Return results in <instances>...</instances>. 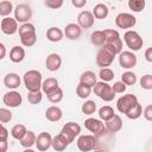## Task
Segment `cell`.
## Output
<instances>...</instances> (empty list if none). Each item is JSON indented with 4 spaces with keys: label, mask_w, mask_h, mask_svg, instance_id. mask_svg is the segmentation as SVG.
Instances as JSON below:
<instances>
[{
    "label": "cell",
    "mask_w": 152,
    "mask_h": 152,
    "mask_svg": "<svg viewBox=\"0 0 152 152\" xmlns=\"http://www.w3.org/2000/svg\"><path fill=\"white\" fill-rule=\"evenodd\" d=\"M23 81H24V86H25V88L27 89L28 93L40 91L42 83H43V76H42L40 71H38L36 69L26 71L24 74Z\"/></svg>",
    "instance_id": "cell-1"
},
{
    "label": "cell",
    "mask_w": 152,
    "mask_h": 152,
    "mask_svg": "<svg viewBox=\"0 0 152 152\" xmlns=\"http://www.w3.org/2000/svg\"><path fill=\"white\" fill-rule=\"evenodd\" d=\"M20 42L24 46L30 48L33 46L37 42V34H36V27L31 23H25L21 24V26L18 28Z\"/></svg>",
    "instance_id": "cell-2"
},
{
    "label": "cell",
    "mask_w": 152,
    "mask_h": 152,
    "mask_svg": "<svg viewBox=\"0 0 152 152\" xmlns=\"http://www.w3.org/2000/svg\"><path fill=\"white\" fill-rule=\"evenodd\" d=\"M124 40L127 45V48L132 51H139L142 48V38L140 37V34L137 31L133 30H128L125 32L124 34Z\"/></svg>",
    "instance_id": "cell-3"
},
{
    "label": "cell",
    "mask_w": 152,
    "mask_h": 152,
    "mask_svg": "<svg viewBox=\"0 0 152 152\" xmlns=\"http://www.w3.org/2000/svg\"><path fill=\"white\" fill-rule=\"evenodd\" d=\"M80 133H81V126L77 122H72V121L66 122L63 126L62 131L59 132V134L69 142V145L75 140L77 135H80Z\"/></svg>",
    "instance_id": "cell-4"
},
{
    "label": "cell",
    "mask_w": 152,
    "mask_h": 152,
    "mask_svg": "<svg viewBox=\"0 0 152 152\" xmlns=\"http://www.w3.org/2000/svg\"><path fill=\"white\" fill-rule=\"evenodd\" d=\"M138 102H139V101H138V99H137L135 95H133V94H126V95L121 96V97L116 101V108H118V110H119L120 113L126 114V113H128Z\"/></svg>",
    "instance_id": "cell-5"
},
{
    "label": "cell",
    "mask_w": 152,
    "mask_h": 152,
    "mask_svg": "<svg viewBox=\"0 0 152 152\" xmlns=\"http://www.w3.org/2000/svg\"><path fill=\"white\" fill-rule=\"evenodd\" d=\"M32 17V10L26 4H19L14 10V19L17 23H28V20Z\"/></svg>",
    "instance_id": "cell-6"
},
{
    "label": "cell",
    "mask_w": 152,
    "mask_h": 152,
    "mask_svg": "<svg viewBox=\"0 0 152 152\" xmlns=\"http://www.w3.org/2000/svg\"><path fill=\"white\" fill-rule=\"evenodd\" d=\"M114 57H115V55L113 52H110L108 49H106L104 46H102L97 51V55H96V64L100 68H108L113 63Z\"/></svg>",
    "instance_id": "cell-7"
},
{
    "label": "cell",
    "mask_w": 152,
    "mask_h": 152,
    "mask_svg": "<svg viewBox=\"0 0 152 152\" xmlns=\"http://www.w3.org/2000/svg\"><path fill=\"white\" fill-rule=\"evenodd\" d=\"M115 24L119 28H124V30H127V28H131L133 27L135 24H137V19L133 14H129V13H119L116 17H115Z\"/></svg>",
    "instance_id": "cell-8"
},
{
    "label": "cell",
    "mask_w": 152,
    "mask_h": 152,
    "mask_svg": "<svg viewBox=\"0 0 152 152\" xmlns=\"http://www.w3.org/2000/svg\"><path fill=\"white\" fill-rule=\"evenodd\" d=\"M77 147L80 151L82 152H89L91 150L95 148L96 146V138L94 135H90V134H83V135H80L77 141Z\"/></svg>",
    "instance_id": "cell-9"
},
{
    "label": "cell",
    "mask_w": 152,
    "mask_h": 152,
    "mask_svg": "<svg viewBox=\"0 0 152 152\" xmlns=\"http://www.w3.org/2000/svg\"><path fill=\"white\" fill-rule=\"evenodd\" d=\"M2 101H4V104L10 107V108H17L23 102V97L20 95L19 91L17 90H10L7 91L4 97H2Z\"/></svg>",
    "instance_id": "cell-10"
},
{
    "label": "cell",
    "mask_w": 152,
    "mask_h": 152,
    "mask_svg": "<svg viewBox=\"0 0 152 152\" xmlns=\"http://www.w3.org/2000/svg\"><path fill=\"white\" fill-rule=\"evenodd\" d=\"M84 127L89 132L94 133L95 135L102 134L104 132V129H106L103 122L101 120H99V119H95V118H88V119H86L84 120Z\"/></svg>",
    "instance_id": "cell-11"
},
{
    "label": "cell",
    "mask_w": 152,
    "mask_h": 152,
    "mask_svg": "<svg viewBox=\"0 0 152 152\" xmlns=\"http://www.w3.org/2000/svg\"><path fill=\"white\" fill-rule=\"evenodd\" d=\"M119 63L124 69H131L137 64V56L132 51H121L119 53Z\"/></svg>",
    "instance_id": "cell-12"
},
{
    "label": "cell",
    "mask_w": 152,
    "mask_h": 152,
    "mask_svg": "<svg viewBox=\"0 0 152 152\" xmlns=\"http://www.w3.org/2000/svg\"><path fill=\"white\" fill-rule=\"evenodd\" d=\"M51 142H52V137L50 133L48 132H42L36 137V142L34 145L37 146L38 151L44 152L48 151L51 147Z\"/></svg>",
    "instance_id": "cell-13"
},
{
    "label": "cell",
    "mask_w": 152,
    "mask_h": 152,
    "mask_svg": "<svg viewBox=\"0 0 152 152\" xmlns=\"http://www.w3.org/2000/svg\"><path fill=\"white\" fill-rule=\"evenodd\" d=\"M94 21L95 18L89 11H82L77 17V25L81 28H90L94 25Z\"/></svg>",
    "instance_id": "cell-14"
},
{
    "label": "cell",
    "mask_w": 152,
    "mask_h": 152,
    "mask_svg": "<svg viewBox=\"0 0 152 152\" xmlns=\"http://www.w3.org/2000/svg\"><path fill=\"white\" fill-rule=\"evenodd\" d=\"M1 31L5 33V34H14L17 31H18V23L15 21L14 18H11V17H6L1 20Z\"/></svg>",
    "instance_id": "cell-15"
},
{
    "label": "cell",
    "mask_w": 152,
    "mask_h": 152,
    "mask_svg": "<svg viewBox=\"0 0 152 152\" xmlns=\"http://www.w3.org/2000/svg\"><path fill=\"white\" fill-rule=\"evenodd\" d=\"M45 65H46V69L49 71H57L61 65H62V58L58 53H50L46 57V61H45Z\"/></svg>",
    "instance_id": "cell-16"
},
{
    "label": "cell",
    "mask_w": 152,
    "mask_h": 152,
    "mask_svg": "<svg viewBox=\"0 0 152 152\" xmlns=\"http://www.w3.org/2000/svg\"><path fill=\"white\" fill-rule=\"evenodd\" d=\"M20 83H21V78H20V76H19L18 74H15V72H8V74H6L5 77H4V84H5V87L8 88V89L14 90V89H17V88L20 86Z\"/></svg>",
    "instance_id": "cell-17"
},
{
    "label": "cell",
    "mask_w": 152,
    "mask_h": 152,
    "mask_svg": "<svg viewBox=\"0 0 152 152\" xmlns=\"http://www.w3.org/2000/svg\"><path fill=\"white\" fill-rule=\"evenodd\" d=\"M64 34L66 36V38L71 39V40H75V39H78L82 34V28L75 24V23H70L68 24L65 27H64Z\"/></svg>",
    "instance_id": "cell-18"
},
{
    "label": "cell",
    "mask_w": 152,
    "mask_h": 152,
    "mask_svg": "<svg viewBox=\"0 0 152 152\" xmlns=\"http://www.w3.org/2000/svg\"><path fill=\"white\" fill-rule=\"evenodd\" d=\"M109 133H116L122 128V120L121 118L115 114L112 119H109L108 121H106V127H104Z\"/></svg>",
    "instance_id": "cell-19"
},
{
    "label": "cell",
    "mask_w": 152,
    "mask_h": 152,
    "mask_svg": "<svg viewBox=\"0 0 152 152\" xmlns=\"http://www.w3.org/2000/svg\"><path fill=\"white\" fill-rule=\"evenodd\" d=\"M63 116V112L59 107L57 106H50L48 107L46 112H45V118L46 120L51 121V122H56V121H59Z\"/></svg>",
    "instance_id": "cell-20"
},
{
    "label": "cell",
    "mask_w": 152,
    "mask_h": 152,
    "mask_svg": "<svg viewBox=\"0 0 152 152\" xmlns=\"http://www.w3.org/2000/svg\"><path fill=\"white\" fill-rule=\"evenodd\" d=\"M57 88H58V81L55 77H48L42 83V93H44L45 95L53 93Z\"/></svg>",
    "instance_id": "cell-21"
},
{
    "label": "cell",
    "mask_w": 152,
    "mask_h": 152,
    "mask_svg": "<svg viewBox=\"0 0 152 152\" xmlns=\"http://www.w3.org/2000/svg\"><path fill=\"white\" fill-rule=\"evenodd\" d=\"M25 58V50L24 48L19 46V45H15L11 49L10 51V59L13 62V63H20L23 62Z\"/></svg>",
    "instance_id": "cell-22"
},
{
    "label": "cell",
    "mask_w": 152,
    "mask_h": 152,
    "mask_svg": "<svg viewBox=\"0 0 152 152\" xmlns=\"http://www.w3.org/2000/svg\"><path fill=\"white\" fill-rule=\"evenodd\" d=\"M51 146H52V148H53L56 152H62V151H64V150L69 146V142L58 133L56 137L52 138Z\"/></svg>",
    "instance_id": "cell-23"
},
{
    "label": "cell",
    "mask_w": 152,
    "mask_h": 152,
    "mask_svg": "<svg viewBox=\"0 0 152 152\" xmlns=\"http://www.w3.org/2000/svg\"><path fill=\"white\" fill-rule=\"evenodd\" d=\"M108 12H109V10H108L107 5H104L102 2H99L94 6L91 13H93L94 18H96V19H104V18H107Z\"/></svg>",
    "instance_id": "cell-24"
},
{
    "label": "cell",
    "mask_w": 152,
    "mask_h": 152,
    "mask_svg": "<svg viewBox=\"0 0 152 152\" xmlns=\"http://www.w3.org/2000/svg\"><path fill=\"white\" fill-rule=\"evenodd\" d=\"M46 38H48L50 42H53V43L61 42L62 38H63V32H62L61 28L52 26V27L48 28V31H46Z\"/></svg>",
    "instance_id": "cell-25"
},
{
    "label": "cell",
    "mask_w": 152,
    "mask_h": 152,
    "mask_svg": "<svg viewBox=\"0 0 152 152\" xmlns=\"http://www.w3.org/2000/svg\"><path fill=\"white\" fill-rule=\"evenodd\" d=\"M96 75L93 72V71H84L81 76H80V83H83V84H87L89 86L90 88L94 87V84L96 83Z\"/></svg>",
    "instance_id": "cell-26"
},
{
    "label": "cell",
    "mask_w": 152,
    "mask_h": 152,
    "mask_svg": "<svg viewBox=\"0 0 152 152\" xmlns=\"http://www.w3.org/2000/svg\"><path fill=\"white\" fill-rule=\"evenodd\" d=\"M90 40L93 43V45L95 46H103L104 43H106V37H104V33L103 31H94L91 34H90Z\"/></svg>",
    "instance_id": "cell-27"
},
{
    "label": "cell",
    "mask_w": 152,
    "mask_h": 152,
    "mask_svg": "<svg viewBox=\"0 0 152 152\" xmlns=\"http://www.w3.org/2000/svg\"><path fill=\"white\" fill-rule=\"evenodd\" d=\"M36 137L37 135L34 134V132L27 131L26 134H25V137L21 140H19L20 141V145L23 147H25V148H31V146H33L34 142H36Z\"/></svg>",
    "instance_id": "cell-28"
},
{
    "label": "cell",
    "mask_w": 152,
    "mask_h": 152,
    "mask_svg": "<svg viewBox=\"0 0 152 152\" xmlns=\"http://www.w3.org/2000/svg\"><path fill=\"white\" fill-rule=\"evenodd\" d=\"M26 132H27L26 127H25L24 125H21V124H18V125H15V126L12 127V129H11V135H12L14 139H17V140H21V139L25 137Z\"/></svg>",
    "instance_id": "cell-29"
},
{
    "label": "cell",
    "mask_w": 152,
    "mask_h": 152,
    "mask_svg": "<svg viewBox=\"0 0 152 152\" xmlns=\"http://www.w3.org/2000/svg\"><path fill=\"white\" fill-rule=\"evenodd\" d=\"M115 115L114 113V109L110 107V106H103L99 109V116L101 120L103 121H108L109 119H112L113 116Z\"/></svg>",
    "instance_id": "cell-30"
},
{
    "label": "cell",
    "mask_w": 152,
    "mask_h": 152,
    "mask_svg": "<svg viewBox=\"0 0 152 152\" xmlns=\"http://www.w3.org/2000/svg\"><path fill=\"white\" fill-rule=\"evenodd\" d=\"M76 94L80 99H87L90 96L91 94V88L87 84L83 83H78V86L76 87Z\"/></svg>",
    "instance_id": "cell-31"
},
{
    "label": "cell",
    "mask_w": 152,
    "mask_h": 152,
    "mask_svg": "<svg viewBox=\"0 0 152 152\" xmlns=\"http://www.w3.org/2000/svg\"><path fill=\"white\" fill-rule=\"evenodd\" d=\"M81 110H82V113L86 114V115H93V114L95 113V110H96V103H95L94 101H91V100H87V101L82 104Z\"/></svg>",
    "instance_id": "cell-32"
},
{
    "label": "cell",
    "mask_w": 152,
    "mask_h": 152,
    "mask_svg": "<svg viewBox=\"0 0 152 152\" xmlns=\"http://www.w3.org/2000/svg\"><path fill=\"white\" fill-rule=\"evenodd\" d=\"M99 77L101 78L102 82H109L114 78V71L109 68H101L100 72H99Z\"/></svg>",
    "instance_id": "cell-33"
},
{
    "label": "cell",
    "mask_w": 152,
    "mask_h": 152,
    "mask_svg": "<svg viewBox=\"0 0 152 152\" xmlns=\"http://www.w3.org/2000/svg\"><path fill=\"white\" fill-rule=\"evenodd\" d=\"M121 82L126 86H133L137 82V76L132 71H126L121 75Z\"/></svg>",
    "instance_id": "cell-34"
},
{
    "label": "cell",
    "mask_w": 152,
    "mask_h": 152,
    "mask_svg": "<svg viewBox=\"0 0 152 152\" xmlns=\"http://www.w3.org/2000/svg\"><path fill=\"white\" fill-rule=\"evenodd\" d=\"M100 99H102L103 101H106V102H109V101H112V100H114V97H115V93L113 91V89H112V87L109 86V84H107L106 87H104V89L102 90V93L100 94V96H99Z\"/></svg>",
    "instance_id": "cell-35"
},
{
    "label": "cell",
    "mask_w": 152,
    "mask_h": 152,
    "mask_svg": "<svg viewBox=\"0 0 152 152\" xmlns=\"http://www.w3.org/2000/svg\"><path fill=\"white\" fill-rule=\"evenodd\" d=\"M63 90H62V88H57L53 93H51V94H49V95H46V97H48V100L51 102V103H58V102H61L62 100H63Z\"/></svg>",
    "instance_id": "cell-36"
},
{
    "label": "cell",
    "mask_w": 152,
    "mask_h": 152,
    "mask_svg": "<svg viewBox=\"0 0 152 152\" xmlns=\"http://www.w3.org/2000/svg\"><path fill=\"white\" fill-rule=\"evenodd\" d=\"M141 114H142V107H141V104L138 102L128 113H126L125 115L128 118V119H132V120H135V119H138V118H140L141 116Z\"/></svg>",
    "instance_id": "cell-37"
},
{
    "label": "cell",
    "mask_w": 152,
    "mask_h": 152,
    "mask_svg": "<svg viewBox=\"0 0 152 152\" xmlns=\"http://www.w3.org/2000/svg\"><path fill=\"white\" fill-rule=\"evenodd\" d=\"M128 7L131 11L139 13L145 8V1L144 0H129L128 1Z\"/></svg>",
    "instance_id": "cell-38"
},
{
    "label": "cell",
    "mask_w": 152,
    "mask_h": 152,
    "mask_svg": "<svg viewBox=\"0 0 152 152\" xmlns=\"http://www.w3.org/2000/svg\"><path fill=\"white\" fill-rule=\"evenodd\" d=\"M12 11H13V5H12L11 1L5 0V1H1L0 2V15H2V17L6 18L7 15L11 14Z\"/></svg>",
    "instance_id": "cell-39"
},
{
    "label": "cell",
    "mask_w": 152,
    "mask_h": 152,
    "mask_svg": "<svg viewBox=\"0 0 152 152\" xmlns=\"http://www.w3.org/2000/svg\"><path fill=\"white\" fill-rule=\"evenodd\" d=\"M103 33H104V37H106V43L108 42H113V40H116L120 38V34L116 30H113V28H106L103 30Z\"/></svg>",
    "instance_id": "cell-40"
},
{
    "label": "cell",
    "mask_w": 152,
    "mask_h": 152,
    "mask_svg": "<svg viewBox=\"0 0 152 152\" xmlns=\"http://www.w3.org/2000/svg\"><path fill=\"white\" fill-rule=\"evenodd\" d=\"M43 99V93L42 91H33L27 94V101L31 104H38Z\"/></svg>",
    "instance_id": "cell-41"
},
{
    "label": "cell",
    "mask_w": 152,
    "mask_h": 152,
    "mask_svg": "<svg viewBox=\"0 0 152 152\" xmlns=\"http://www.w3.org/2000/svg\"><path fill=\"white\" fill-rule=\"evenodd\" d=\"M140 87H141L142 89L151 90V89H152V75H150V74L144 75V76L140 78Z\"/></svg>",
    "instance_id": "cell-42"
},
{
    "label": "cell",
    "mask_w": 152,
    "mask_h": 152,
    "mask_svg": "<svg viewBox=\"0 0 152 152\" xmlns=\"http://www.w3.org/2000/svg\"><path fill=\"white\" fill-rule=\"evenodd\" d=\"M12 120V113L7 108H0V122L7 124Z\"/></svg>",
    "instance_id": "cell-43"
},
{
    "label": "cell",
    "mask_w": 152,
    "mask_h": 152,
    "mask_svg": "<svg viewBox=\"0 0 152 152\" xmlns=\"http://www.w3.org/2000/svg\"><path fill=\"white\" fill-rule=\"evenodd\" d=\"M110 87H112V89L115 94H121V93H125V90H126V84H124L121 81L114 82V84L110 86Z\"/></svg>",
    "instance_id": "cell-44"
},
{
    "label": "cell",
    "mask_w": 152,
    "mask_h": 152,
    "mask_svg": "<svg viewBox=\"0 0 152 152\" xmlns=\"http://www.w3.org/2000/svg\"><path fill=\"white\" fill-rule=\"evenodd\" d=\"M44 5L52 10H57L63 5V0H45Z\"/></svg>",
    "instance_id": "cell-45"
},
{
    "label": "cell",
    "mask_w": 152,
    "mask_h": 152,
    "mask_svg": "<svg viewBox=\"0 0 152 152\" xmlns=\"http://www.w3.org/2000/svg\"><path fill=\"white\" fill-rule=\"evenodd\" d=\"M142 115L147 121H152V104H148V106L145 107V109L142 112Z\"/></svg>",
    "instance_id": "cell-46"
},
{
    "label": "cell",
    "mask_w": 152,
    "mask_h": 152,
    "mask_svg": "<svg viewBox=\"0 0 152 152\" xmlns=\"http://www.w3.org/2000/svg\"><path fill=\"white\" fill-rule=\"evenodd\" d=\"M8 138V131L7 128L0 122V139H7Z\"/></svg>",
    "instance_id": "cell-47"
},
{
    "label": "cell",
    "mask_w": 152,
    "mask_h": 152,
    "mask_svg": "<svg viewBox=\"0 0 152 152\" xmlns=\"http://www.w3.org/2000/svg\"><path fill=\"white\" fill-rule=\"evenodd\" d=\"M8 141L7 139H0V152H7Z\"/></svg>",
    "instance_id": "cell-48"
},
{
    "label": "cell",
    "mask_w": 152,
    "mask_h": 152,
    "mask_svg": "<svg viewBox=\"0 0 152 152\" xmlns=\"http://www.w3.org/2000/svg\"><path fill=\"white\" fill-rule=\"evenodd\" d=\"M71 4H72V6L77 7V8H81L87 4V0H71Z\"/></svg>",
    "instance_id": "cell-49"
},
{
    "label": "cell",
    "mask_w": 152,
    "mask_h": 152,
    "mask_svg": "<svg viewBox=\"0 0 152 152\" xmlns=\"http://www.w3.org/2000/svg\"><path fill=\"white\" fill-rule=\"evenodd\" d=\"M145 58L147 62H152V48H147L145 51Z\"/></svg>",
    "instance_id": "cell-50"
},
{
    "label": "cell",
    "mask_w": 152,
    "mask_h": 152,
    "mask_svg": "<svg viewBox=\"0 0 152 152\" xmlns=\"http://www.w3.org/2000/svg\"><path fill=\"white\" fill-rule=\"evenodd\" d=\"M5 56H6V46L2 43H0V61L4 59Z\"/></svg>",
    "instance_id": "cell-51"
},
{
    "label": "cell",
    "mask_w": 152,
    "mask_h": 152,
    "mask_svg": "<svg viewBox=\"0 0 152 152\" xmlns=\"http://www.w3.org/2000/svg\"><path fill=\"white\" fill-rule=\"evenodd\" d=\"M23 152H34V151H33L32 148H25V150H24Z\"/></svg>",
    "instance_id": "cell-52"
},
{
    "label": "cell",
    "mask_w": 152,
    "mask_h": 152,
    "mask_svg": "<svg viewBox=\"0 0 152 152\" xmlns=\"http://www.w3.org/2000/svg\"><path fill=\"white\" fill-rule=\"evenodd\" d=\"M95 152H104V151H95Z\"/></svg>",
    "instance_id": "cell-53"
}]
</instances>
